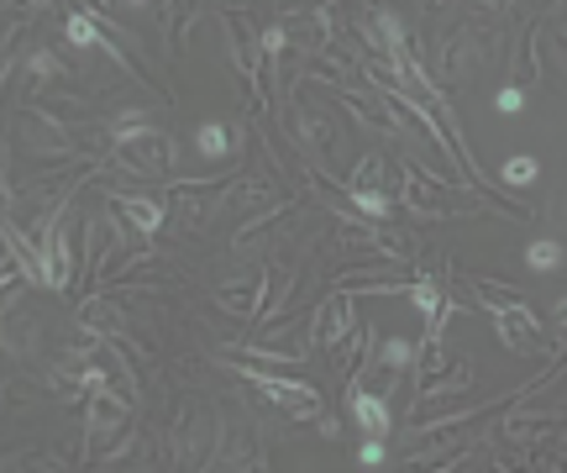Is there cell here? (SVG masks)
Wrapping results in <instances>:
<instances>
[{"label": "cell", "instance_id": "cell-1", "mask_svg": "<svg viewBox=\"0 0 567 473\" xmlns=\"http://www.w3.org/2000/svg\"><path fill=\"white\" fill-rule=\"evenodd\" d=\"M468 289L478 295V306L494 316L499 342H504L510 353H520V358H536V353H542V321L531 316V306H525V300H515V289H510V284H499V279H468Z\"/></svg>", "mask_w": 567, "mask_h": 473}, {"label": "cell", "instance_id": "cell-2", "mask_svg": "<svg viewBox=\"0 0 567 473\" xmlns=\"http://www.w3.org/2000/svg\"><path fill=\"white\" fill-rule=\"evenodd\" d=\"M74 232H79V221L69 216V206L58 200V206H47V232H43V284L47 289H69L74 284Z\"/></svg>", "mask_w": 567, "mask_h": 473}, {"label": "cell", "instance_id": "cell-3", "mask_svg": "<svg viewBox=\"0 0 567 473\" xmlns=\"http://www.w3.org/2000/svg\"><path fill=\"white\" fill-rule=\"evenodd\" d=\"M226 363H232L236 378H247V384L258 389L263 400H274L279 410L300 416V421H305V416H321V395H315L310 384H300V378H279V374H268V369H253V363H242L236 353L226 358Z\"/></svg>", "mask_w": 567, "mask_h": 473}, {"label": "cell", "instance_id": "cell-4", "mask_svg": "<svg viewBox=\"0 0 567 473\" xmlns=\"http://www.w3.org/2000/svg\"><path fill=\"white\" fill-rule=\"evenodd\" d=\"M111 164L121 174H132V179H158V174L174 168V138H168L164 127H147L142 138L121 142L116 153H111Z\"/></svg>", "mask_w": 567, "mask_h": 473}, {"label": "cell", "instance_id": "cell-5", "mask_svg": "<svg viewBox=\"0 0 567 473\" xmlns=\"http://www.w3.org/2000/svg\"><path fill=\"white\" fill-rule=\"evenodd\" d=\"M310 327H315V348H326V353H342V348H353L357 342V310H353V295L347 289H336L326 306L310 316Z\"/></svg>", "mask_w": 567, "mask_h": 473}, {"label": "cell", "instance_id": "cell-6", "mask_svg": "<svg viewBox=\"0 0 567 473\" xmlns=\"http://www.w3.org/2000/svg\"><path fill=\"white\" fill-rule=\"evenodd\" d=\"M494 47H489V32L478 37V26H457L447 43H442V79L447 85H457V79H468L483 58H489Z\"/></svg>", "mask_w": 567, "mask_h": 473}, {"label": "cell", "instance_id": "cell-7", "mask_svg": "<svg viewBox=\"0 0 567 473\" xmlns=\"http://www.w3.org/2000/svg\"><path fill=\"white\" fill-rule=\"evenodd\" d=\"M215 300L232 316H263V306H268V268H247L242 279H226L215 289Z\"/></svg>", "mask_w": 567, "mask_h": 473}, {"label": "cell", "instance_id": "cell-8", "mask_svg": "<svg viewBox=\"0 0 567 473\" xmlns=\"http://www.w3.org/2000/svg\"><path fill=\"white\" fill-rule=\"evenodd\" d=\"M126 416H132V400H126V395H116L111 384H100V389H90V395H85V421H90V442H100L105 431H116Z\"/></svg>", "mask_w": 567, "mask_h": 473}, {"label": "cell", "instance_id": "cell-9", "mask_svg": "<svg viewBox=\"0 0 567 473\" xmlns=\"http://www.w3.org/2000/svg\"><path fill=\"white\" fill-rule=\"evenodd\" d=\"M400 185H404V195H400V206H404V211H421V216H452V211H442V185H436V179L425 174V164H415V158H404Z\"/></svg>", "mask_w": 567, "mask_h": 473}, {"label": "cell", "instance_id": "cell-10", "mask_svg": "<svg viewBox=\"0 0 567 473\" xmlns=\"http://www.w3.org/2000/svg\"><path fill=\"white\" fill-rule=\"evenodd\" d=\"M79 327L100 331V337H126L132 331V310L121 295H90L85 306H79Z\"/></svg>", "mask_w": 567, "mask_h": 473}, {"label": "cell", "instance_id": "cell-11", "mask_svg": "<svg viewBox=\"0 0 567 473\" xmlns=\"http://www.w3.org/2000/svg\"><path fill=\"white\" fill-rule=\"evenodd\" d=\"M410 300H415L425 316V342H442V331H447V321H452V295L436 279H415L410 284Z\"/></svg>", "mask_w": 567, "mask_h": 473}, {"label": "cell", "instance_id": "cell-12", "mask_svg": "<svg viewBox=\"0 0 567 473\" xmlns=\"http://www.w3.org/2000/svg\"><path fill=\"white\" fill-rule=\"evenodd\" d=\"M236 358H263V363H305L310 358V342L300 331H279V337H253L242 342Z\"/></svg>", "mask_w": 567, "mask_h": 473}, {"label": "cell", "instance_id": "cell-13", "mask_svg": "<svg viewBox=\"0 0 567 473\" xmlns=\"http://www.w3.org/2000/svg\"><path fill=\"white\" fill-rule=\"evenodd\" d=\"M111 206L121 211V221H126V227H137V232H147V237L168 221V206H164V200H153V195H121V189H116V195H111Z\"/></svg>", "mask_w": 567, "mask_h": 473}, {"label": "cell", "instance_id": "cell-14", "mask_svg": "<svg viewBox=\"0 0 567 473\" xmlns=\"http://www.w3.org/2000/svg\"><path fill=\"white\" fill-rule=\"evenodd\" d=\"M347 410H353V421L363 426L368 437H389V426H394L389 405L378 400V395H368V389H357V384H347Z\"/></svg>", "mask_w": 567, "mask_h": 473}, {"label": "cell", "instance_id": "cell-15", "mask_svg": "<svg viewBox=\"0 0 567 473\" xmlns=\"http://www.w3.org/2000/svg\"><path fill=\"white\" fill-rule=\"evenodd\" d=\"M289 121H294V138L300 142H310V147H315V153H331V127H326V117H321V111H310V106H294V111H289Z\"/></svg>", "mask_w": 567, "mask_h": 473}, {"label": "cell", "instance_id": "cell-16", "mask_svg": "<svg viewBox=\"0 0 567 473\" xmlns=\"http://www.w3.org/2000/svg\"><path fill=\"white\" fill-rule=\"evenodd\" d=\"M342 95V106H347V111H353V117H363L368 121V127H374V132H394V127H389V106H383V95H363V90H353V85H347V90H336Z\"/></svg>", "mask_w": 567, "mask_h": 473}, {"label": "cell", "instance_id": "cell-17", "mask_svg": "<svg viewBox=\"0 0 567 473\" xmlns=\"http://www.w3.org/2000/svg\"><path fill=\"white\" fill-rule=\"evenodd\" d=\"M26 90H47V85H64V58L53 53V47H37L32 58H26Z\"/></svg>", "mask_w": 567, "mask_h": 473}, {"label": "cell", "instance_id": "cell-18", "mask_svg": "<svg viewBox=\"0 0 567 473\" xmlns=\"http://www.w3.org/2000/svg\"><path fill=\"white\" fill-rule=\"evenodd\" d=\"M383 378H378V384H383V389H389V384H394V378L404 374V369H415V358H421V348H415V342H410V337H389V342H383Z\"/></svg>", "mask_w": 567, "mask_h": 473}, {"label": "cell", "instance_id": "cell-19", "mask_svg": "<svg viewBox=\"0 0 567 473\" xmlns=\"http://www.w3.org/2000/svg\"><path fill=\"white\" fill-rule=\"evenodd\" d=\"M64 37H69L74 47H100V43H105V26H100V16H94V11H85V6H79V11H69V16H64Z\"/></svg>", "mask_w": 567, "mask_h": 473}, {"label": "cell", "instance_id": "cell-20", "mask_svg": "<svg viewBox=\"0 0 567 473\" xmlns=\"http://www.w3.org/2000/svg\"><path fill=\"white\" fill-rule=\"evenodd\" d=\"M226 206L247 211V206H274V179H242L236 189H226Z\"/></svg>", "mask_w": 567, "mask_h": 473}, {"label": "cell", "instance_id": "cell-21", "mask_svg": "<svg viewBox=\"0 0 567 473\" xmlns=\"http://www.w3.org/2000/svg\"><path fill=\"white\" fill-rule=\"evenodd\" d=\"M389 185V164H383V153H363L353 164V189H383Z\"/></svg>", "mask_w": 567, "mask_h": 473}, {"label": "cell", "instance_id": "cell-22", "mask_svg": "<svg viewBox=\"0 0 567 473\" xmlns=\"http://www.w3.org/2000/svg\"><path fill=\"white\" fill-rule=\"evenodd\" d=\"M194 142H200V153H205V158H226V153H232V142H236V132L226 127V121H205Z\"/></svg>", "mask_w": 567, "mask_h": 473}, {"label": "cell", "instance_id": "cell-23", "mask_svg": "<svg viewBox=\"0 0 567 473\" xmlns=\"http://www.w3.org/2000/svg\"><path fill=\"white\" fill-rule=\"evenodd\" d=\"M525 263H531L536 274H552V268H563V242H552V237H536V242L525 248Z\"/></svg>", "mask_w": 567, "mask_h": 473}, {"label": "cell", "instance_id": "cell-24", "mask_svg": "<svg viewBox=\"0 0 567 473\" xmlns=\"http://www.w3.org/2000/svg\"><path fill=\"white\" fill-rule=\"evenodd\" d=\"M353 216L383 221V216H389V195H383V189H353Z\"/></svg>", "mask_w": 567, "mask_h": 473}, {"label": "cell", "instance_id": "cell-25", "mask_svg": "<svg viewBox=\"0 0 567 473\" xmlns=\"http://www.w3.org/2000/svg\"><path fill=\"white\" fill-rule=\"evenodd\" d=\"M546 431H552L546 416H510V421H504V437H510V442H536Z\"/></svg>", "mask_w": 567, "mask_h": 473}, {"label": "cell", "instance_id": "cell-26", "mask_svg": "<svg viewBox=\"0 0 567 473\" xmlns=\"http://www.w3.org/2000/svg\"><path fill=\"white\" fill-rule=\"evenodd\" d=\"M194 16V0H164V32H168V47L179 43L185 22Z\"/></svg>", "mask_w": 567, "mask_h": 473}, {"label": "cell", "instance_id": "cell-27", "mask_svg": "<svg viewBox=\"0 0 567 473\" xmlns=\"http://www.w3.org/2000/svg\"><path fill=\"white\" fill-rule=\"evenodd\" d=\"M536 174H542V164H536L531 153H520V158L504 164V185H536Z\"/></svg>", "mask_w": 567, "mask_h": 473}, {"label": "cell", "instance_id": "cell-28", "mask_svg": "<svg viewBox=\"0 0 567 473\" xmlns=\"http://www.w3.org/2000/svg\"><path fill=\"white\" fill-rule=\"evenodd\" d=\"M284 47H289V32H284V26H263V53H268V64H279Z\"/></svg>", "mask_w": 567, "mask_h": 473}, {"label": "cell", "instance_id": "cell-29", "mask_svg": "<svg viewBox=\"0 0 567 473\" xmlns=\"http://www.w3.org/2000/svg\"><path fill=\"white\" fill-rule=\"evenodd\" d=\"M357 463H363V469H383V437H368L363 452H357Z\"/></svg>", "mask_w": 567, "mask_h": 473}, {"label": "cell", "instance_id": "cell-30", "mask_svg": "<svg viewBox=\"0 0 567 473\" xmlns=\"http://www.w3.org/2000/svg\"><path fill=\"white\" fill-rule=\"evenodd\" d=\"M499 111H504V117L520 111V90H499Z\"/></svg>", "mask_w": 567, "mask_h": 473}, {"label": "cell", "instance_id": "cell-31", "mask_svg": "<svg viewBox=\"0 0 567 473\" xmlns=\"http://www.w3.org/2000/svg\"><path fill=\"white\" fill-rule=\"evenodd\" d=\"M315 421H321V437H326V442H336V437H342V426H336V416H315Z\"/></svg>", "mask_w": 567, "mask_h": 473}, {"label": "cell", "instance_id": "cell-32", "mask_svg": "<svg viewBox=\"0 0 567 473\" xmlns=\"http://www.w3.org/2000/svg\"><path fill=\"white\" fill-rule=\"evenodd\" d=\"M557 58H563V64H567V26H563V32H557Z\"/></svg>", "mask_w": 567, "mask_h": 473}, {"label": "cell", "instance_id": "cell-33", "mask_svg": "<svg viewBox=\"0 0 567 473\" xmlns=\"http://www.w3.org/2000/svg\"><path fill=\"white\" fill-rule=\"evenodd\" d=\"M557 327L567 331V295H563V300H557Z\"/></svg>", "mask_w": 567, "mask_h": 473}, {"label": "cell", "instance_id": "cell-34", "mask_svg": "<svg viewBox=\"0 0 567 473\" xmlns=\"http://www.w3.org/2000/svg\"><path fill=\"white\" fill-rule=\"evenodd\" d=\"M132 6H147V0H132Z\"/></svg>", "mask_w": 567, "mask_h": 473}]
</instances>
